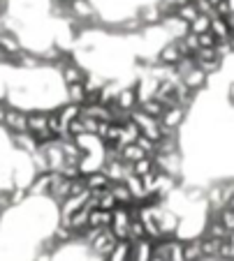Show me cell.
Instances as JSON below:
<instances>
[{
    "instance_id": "d6986e66",
    "label": "cell",
    "mask_w": 234,
    "mask_h": 261,
    "mask_svg": "<svg viewBox=\"0 0 234 261\" xmlns=\"http://www.w3.org/2000/svg\"><path fill=\"white\" fill-rule=\"evenodd\" d=\"M105 261H130V241H116L114 250L105 256Z\"/></svg>"
},
{
    "instance_id": "277c9868",
    "label": "cell",
    "mask_w": 234,
    "mask_h": 261,
    "mask_svg": "<svg viewBox=\"0 0 234 261\" xmlns=\"http://www.w3.org/2000/svg\"><path fill=\"white\" fill-rule=\"evenodd\" d=\"M153 256V243L149 238L130 243V261H151Z\"/></svg>"
},
{
    "instance_id": "d4e9b609",
    "label": "cell",
    "mask_w": 234,
    "mask_h": 261,
    "mask_svg": "<svg viewBox=\"0 0 234 261\" xmlns=\"http://www.w3.org/2000/svg\"><path fill=\"white\" fill-rule=\"evenodd\" d=\"M81 127H84V134H98V120L93 118H79Z\"/></svg>"
},
{
    "instance_id": "7c38bea8",
    "label": "cell",
    "mask_w": 234,
    "mask_h": 261,
    "mask_svg": "<svg viewBox=\"0 0 234 261\" xmlns=\"http://www.w3.org/2000/svg\"><path fill=\"white\" fill-rule=\"evenodd\" d=\"M109 192L114 194L116 206H130V203L135 201V199H132V194H130V190H128V185H125V182H111V185H109Z\"/></svg>"
},
{
    "instance_id": "5b68a950",
    "label": "cell",
    "mask_w": 234,
    "mask_h": 261,
    "mask_svg": "<svg viewBox=\"0 0 234 261\" xmlns=\"http://www.w3.org/2000/svg\"><path fill=\"white\" fill-rule=\"evenodd\" d=\"M10 141H12V146L14 148H19L21 153H26V155H33L37 150V139L33 137L30 132H19V134H10Z\"/></svg>"
},
{
    "instance_id": "30bf717a",
    "label": "cell",
    "mask_w": 234,
    "mask_h": 261,
    "mask_svg": "<svg viewBox=\"0 0 234 261\" xmlns=\"http://www.w3.org/2000/svg\"><path fill=\"white\" fill-rule=\"evenodd\" d=\"M111 224V213L109 211H100V208H95V211H88V229H109Z\"/></svg>"
},
{
    "instance_id": "ac0fdd59",
    "label": "cell",
    "mask_w": 234,
    "mask_h": 261,
    "mask_svg": "<svg viewBox=\"0 0 234 261\" xmlns=\"http://www.w3.org/2000/svg\"><path fill=\"white\" fill-rule=\"evenodd\" d=\"M137 109H139L142 114H146L149 118H155V120H160V116L165 114V107L158 102V99H146V102H142V104H137Z\"/></svg>"
},
{
    "instance_id": "6da1fadb",
    "label": "cell",
    "mask_w": 234,
    "mask_h": 261,
    "mask_svg": "<svg viewBox=\"0 0 234 261\" xmlns=\"http://www.w3.org/2000/svg\"><path fill=\"white\" fill-rule=\"evenodd\" d=\"M3 127L10 134H19V132H28V111L16 107H7V116L3 120Z\"/></svg>"
},
{
    "instance_id": "3957f363",
    "label": "cell",
    "mask_w": 234,
    "mask_h": 261,
    "mask_svg": "<svg viewBox=\"0 0 234 261\" xmlns=\"http://www.w3.org/2000/svg\"><path fill=\"white\" fill-rule=\"evenodd\" d=\"M183 118H185V109L183 107H170V109H165V114L160 116V125H162L165 129L176 132L179 125L183 123Z\"/></svg>"
},
{
    "instance_id": "83f0119b",
    "label": "cell",
    "mask_w": 234,
    "mask_h": 261,
    "mask_svg": "<svg viewBox=\"0 0 234 261\" xmlns=\"http://www.w3.org/2000/svg\"><path fill=\"white\" fill-rule=\"evenodd\" d=\"M229 99H232V104H234V84L229 86Z\"/></svg>"
},
{
    "instance_id": "ffe728a7",
    "label": "cell",
    "mask_w": 234,
    "mask_h": 261,
    "mask_svg": "<svg viewBox=\"0 0 234 261\" xmlns=\"http://www.w3.org/2000/svg\"><path fill=\"white\" fill-rule=\"evenodd\" d=\"M153 171H155L153 158H144V160H139V162L132 164V176H137V178H144V176H149V173H153Z\"/></svg>"
},
{
    "instance_id": "603a6c76",
    "label": "cell",
    "mask_w": 234,
    "mask_h": 261,
    "mask_svg": "<svg viewBox=\"0 0 234 261\" xmlns=\"http://www.w3.org/2000/svg\"><path fill=\"white\" fill-rule=\"evenodd\" d=\"M197 44H199V49H216L218 40H216L209 30V33H204V35H197Z\"/></svg>"
},
{
    "instance_id": "cb8c5ba5",
    "label": "cell",
    "mask_w": 234,
    "mask_h": 261,
    "mask_svg": "<svg viewBox=\"0 0 234 261\" xmlns=\"http://www.w3.org/2000/svg\"><path fill=\"white\" fill-rule=\"evenodd\" d=\"M220 222H223V227L229 231V236L234 233V211H227V208H223L220 211Z\"/></svg>"
},
{
    "instance_id": "e0dca14e",
    "label": "cell",
    "mask_w": 234,
    "mask_h": 261,
    "mask_svg": "<svg viewBox=\"0 0 234 261\" xmlns=\"http://www.w3.org/2000/svg\"><path fill=\"white\" fill-rule=\"evenodd\" d=\"M211 35H214L218 42H227L229 37H232V30H229L227 21L225 19H211Z\"/></svg>"
},
{
    "instance_id": "44dd1931",
    "label": "cell",
    "mask_w": 234,
    "mask_h": 261,
    "mask_svg": "<svg viewBox=\"0 0 234 261\" xmlns=\"http://www.w3.org/2000/svg\"><path fill=\"white\" fill-rule=\"evenodd\" d=\"M174 14L179 16V19L183 21V23H188V25H190V23H193V21L199 16V12L195 10V5H193V3H190V0H188V3H185V5H181L179 10L174 12Z\"/></svg>"
},
{
    "instance_id": "7402d4cb",
    "label": "cell",
    "mask_w": 234,
    "mask_h": 261,
    "mask_svg": "<svg viewBox=\"0 0 234 261\" xmlns=\"http://www.w3.org/2000/svg\"><path fill=\"white\" fill-rule=\"evenodd\" d=\"M188 30H190L193 35H204V33H209V30H211V19H209V16H204V14H199L197 19H195L193 23L188 25Z\"/></svg>"
},
{
    "instance_id": "ba28073f",
    "label": "cell",
    "mask_w": 234,
    "mask_h": 261,
    "mask_svg": "<svg viewBox=\"0 0 234 261\" xmlns=\"http://www.w3.org/2000/svg\"><path fill=\"white\" fill-rule=\"evenodd\" d=\"M155 58H158V63L160 65H167V67H174L176 63H179L181 58H183V56H181V51L176 49V44L174 42H167V44L162 46V49L158 51V56H155Z\"/></svg>"
},
{
    "instance_id": "484cf974",
    "label": "cell",
    "mask_w": 234,
    "mask_h": 261,
    "mask_svg": "<svg viewBox=\"0 0 234 261\" xmlns=\"http://www.w3.org/2000/svg\"><path fill=\"white\" fill-rule=\"evenodd\" d=\"M7 107H10V104H7L5 99H0V125H3V120H5V116H7Z\"/></svg>"
},
{
    "instance_id": "52a82bcc",
    "label": "cell",
    "mask_w": 234,
    "mask_h": 261,
    "mask_svg": "<svg viewBox=\"0 0 234 261\" xmlns=\"http://www.w3.org/2000/svg\"><path fill=\"white\" fill-rule=\"evenodd\" d=\"M137 19H139V23L144 25V28H153V25H160L162 14H160V10H158V5H155V3H151V5L139 7Z\"/></svg>"
},
{
    "instance_id": "9a60e30c",
    "label": "cell",
    "mask_w": 234,
    "mask_h": 261,
    "mask_svg": "<svg viewBox=\"0 0 234 261\" xmlns=\"http://www.w3.org/2000/svg\"><path fill=\"white\" fill-rule=\"evenodd\" d=\"M86 178V188L90 190V192H95V190H107L111 185V180L107 178L105 171H95V173H88Z\"/></svg>"
},
{
    "instance_id": "9c48e42d",
    "label": "cell",
    "mask_w": 234,
    "mask_h": 261,
    "mask_svg": "<svg viewBox=\"0 0 234 261\" xmlns=\"http://www.w3.org/2000/svg\"><path fill=\"white\" fill-rule=\"evenodd\" d=\"M181 81H183V86L190 90V93H197V90H202L204 88V84H206V74L202 72L199 67H195V69H190L185 76H181Z\"/></svg>"
},
{
    "instance_id": "4316f807",
    "label": "cell",
    "mask_w": 234,
    "mask_h": 261,
    "mask_svg": "<svg viewBox=\"0 0 234 261\" xmlns=\"http://www.w3.org/2000/svg\"><path fill=\"white\" fill-rule=\"evenodd\" d=\"M0 65H12V60H10V56L5 54V51L0 49Z\"/></svg>"
},
{
    "instance_id": "7a4b0ae2",
    "label": "cell",
    "mask_w": 234,
    "mask_h": 261,
    "mask_svg": "<svg viewBox=\"0 0 234 261\" xmlns=\"http://www.w3.org/2000/svg\"><path fill=\"white\" fill-rule=\"evenodd\" d=\"M51 182H54V173H37L35 178H33V182H30L28 188V197H49L51 192Z\"/></svg>"
},
{
    "instance_id": "8fae6325",
    "label": "cell",
    "mask_w": 234,
    "mask_h": 261,
    "mask_svg": "<svg viewBox=\"0 0 234 261\" xmlns=\"http://www.w3.org/2000/svg\"><path fill=\"white\" fill-rule=\"evenodd\" d=\"M202 238H188L183 243V261H202Z\"/></svg>"
},
{
    "instance_id": "5bb4252c",
    "label": "cell",
    "mask_w": 234,
    "mask_h": 261,
    "mask_svg": "<svg viewBox=\"0 0 234 261\" xmlns=\"http://www.w3.org/2000/svg\"><path fill=\"white\" fill-rule=\"evenodd\" d=\"M121 150V160H123L125 164H135V162H139V160H144V158H149V155L142 150L137 143H130V146H123V148H119Z\"/></svg>"
},
{
    "instance_id": "4fadbf2b",
    "label": "cell",
    "mask_w": 234,
    "mask_h": 261,
    "mask_svg": "<svg viewBox=\"0 0 234 261\" xmlns=\"http://www.w3.org/2000/svg\"><path fill=\"white\" fill-rule=\"evenodd\" d=\"M116 104H119L123 111H132V109H137V93L132 86H128V88H121L119 90V97H116Z\"/></svg>"
},
{
    "instance_id": "2e32d148",
    "label": "cell",
    "mask_w": 234,
    "mask_h": 261,
    "mask_svg": "<svg viewBox=\"0 0 234 261\" xmlns=\"http://www.w3.org/2000/svg\"><path fill=\"white\" fill-rule=\"evenodd\" d=\"M65 102L67 104H75V107H81L86 102V90L81 84L75 86H65Z\"/></svg>"
},
{
    "instance_id": "8992f818",
    "label": "cell",
    "mask_w": 234,
    "mask_h": 261,
    "mask_svg": "<svg viewBox=\"0 0 234 261\" xmlns=\"http://www.w3.org/2000/svg\"><path fill=\"white\" fill-rule=\"evenodd\" d=\"M46 123H49V111L46 109H30L28 111V132L35 137L42 129H46Z\"/></svg>"
}]
</instances>
